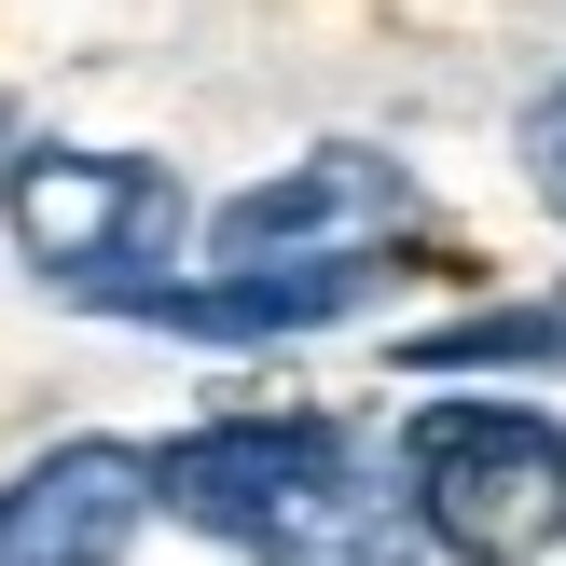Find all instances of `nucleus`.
<instances>
[{"label":"nucleus","mask_w":566,"mask_h":566,"mask_svg":"<svg viewBox=\"0 0 566 566\" xmlns=\"http://www.w3.org/2000/svg\"><path fill=\"white\" fill-rule=\"evenodd\" d=\"M166 512L249 566H415V484H387L332 415H208L166 442Z\"/></svg>","instance_id":"1"},{"label":"nucleus","mask_w":566,"mask_h":566,"mask_svg":"<svg viewBox=\"0 0 566 566\" xmlns=\"http://www.w3.org/2000/svg\"><path fill=\"white\" fill-rule=\"evenodd\" d=\"M401 484H415V525L429 553L457 566H566V429L525 401H442L401 415Z\"/></svg>","instance_id":"2"},{"label":"nucleus","mask_w":566,"mask_h":566,"mask_svg":"<svg viewBox=\"0 0 566 566\" xmlns=\"http://www.w3.org/2000/svg\"><path fill=\"white\" fill-rule=\"evenodd\" d=\"M0 221H14V263L42 276V291L70 304H125L153 291V263L180 249V180H166L153 153H83V138H42V153H14V180H0Z\"/></svg>","instance_id":"3"},{"label":"nucleus","mask_w":566,"mask_h":566,"mask_svg":"<svg viewBox=\"0 0 566 566\" xmlns=\"http://www.w3.org/2000/svg\"><path fill=\"white\" fill-rule=\"evenodd\" d=\"M401 235H415V166L318 138V153H291L276 180H249L208 221V263H387Z\"/></svg>","instance_id":"4"},{"label":"nucleus","mask_w":566,"mask_h":566,"mask_svg":"<svg viewBox=\"0 0 566 566\" xmlns=\"http://www.w3.org/2000/svg\"><path fill=\"white\" fill-rule=\"evenodd\" d=\"M166 512L153 442H42V457L0 484V566H125L138 525Z\"/></svg>","instance_id":"5"},{"label":"nucleus","mask_w":566,"mask_h":566,"mask_svg":"<svg viewBox=\"0 0 566 566\" xmlns=\"http://www.w3.org/2000/svg\"><path fill=\"white\" fill-rule=\"evenodd\" d=\"M525 359H566V304H484L457 332H415L401 374H525Z\"/></svg>","instance_id":"6"},{"label":"nucleus","mask_w":566,"mask_h":566,"mask_svg":"<svg viewBox=\"0 0 566 566\" xmlns=\"http://www.w3.org/2000/svg\"><path fill=\"white\" fill-rule=\"evenodd\" d=\"M512 153H525V193H539V208L566 221V70L539 83V97H525V125H512Z\"/></svg>","instance_id":"7"}]
</instances>
